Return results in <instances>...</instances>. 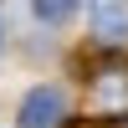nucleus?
Returning <instances> with one entry per match:
<instances>
[{"label":"nucleus","mask_w":128,"mask_h":128,"mask_svg":"<svg viewBox=\"0 0 128 128\" xmlns=\"http://www.w3.org/2000/svg\"><path fill=\"white\" fill-rule=\"evenodd\" d=\"M92 36H98L102 46L128 41V5H98L92 10Z\"/></svg>","instance_id":"obj_3"},{"label":"nucleus","mask_w":128,"mask_h":128,"mask_svg":"<svg viewBox=\"0 0 128 128\" xmlns=\"http://www.w3.org/2000/svg\"><path fill=\"white\" fill-rule=\"evenodd\" d=\"M36 16H41V20H67L72 5H36Z\"/></svg>","instance_id":"obj_4"},{"label":"nucleus","mask_w":128,"mask_h":128,"mask_svg":"<svg viewBox=\"0 0 128 128\" xmlns=\"http://www.w3.org/2000/svg\"><path fill=\"white\" fill-rule=\"evenodd\" d=\"M87 113L102 123H123L128 118V67H98L92 72V87H87Z\"/></svg>","instance_id":"obj_1"},{"label":"nucleus","mask_w":128,"mask_h":128,"mask_svg":"<svg viewBox=\"0 0 128 128\" xmlns=\"http://www.w3.org/2000/svg\"><path fill=\"white\" fill-rule=\"evenodd\" d=\"M67 123V92L62 87H31L20 102V128H62Z\"/></svg>","instance_id":"obj_2"}]
</instances>
